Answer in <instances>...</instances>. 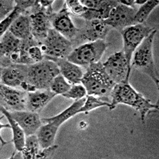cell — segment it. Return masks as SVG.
Segmentation results:
<instances>
[{"label":"cell","mask_w":159,"mask_h":159,"mask_svg":"<svg viewBox=\"0 0 159 159\" xmlns=\"http://www.w3.org/2000/svg\"><path fill=\"white\" fill-rule=\"evenodd\" d=\"M111 111L119 104L132 107L140 113L142 124L145 123L146 115L158 111V104H153L150 100L144 97L130 85L129 82L116 84L111 93Z\"/></svg>","instance_id":"obj_1"},{"label":"cell","mask_w":159,"mask_h":159,"mask_svg":"<svg viewBox=\"0 0 159 159\" xmlns=\"http://www.w3.org/2000/svg\"><path fill=\"white\" fill-rule=\"evenodd\" d=\"M80 83L85 88L87 95L99 97L107 102L111 99V93L116 85L105 72L101 62L92 64L86 68Z\"/></svg>","instance_id":"obj_2"},{"label":"cell","mask_w":159,"mask_h":159,"mask_svg":"<svg viewBox=\"0 0 159 159\" xmlns=\"http://www.w3.org/2000/svg\"><path fill=\"white\" fill-rule=\"evenodd\" d=\"M157 30L154 29L134 51L131 68L134 67L142 73L151 78L158 88V73L153 57V43Z\"/></svg>","instance_id":"obj_3"},{"label":"cell","mask_w":159,"mask_h":159,"mask_svg":"<svg viewBox=\"0 0 159 159\" xmlns=\"http://www.w3.org/2000/svg\"><path fill=\"white\" fill-rule=\"evenodd\" d=\"M60 73L56 63L44 59L40 62L28 65L27 81L35 90L49 89L51 83Z\"/></svg>","instance_id":"obj_4"},{"label":"cell","mask_w":159,"mask_h":159,"mask_svg":"<svg viewBox=\"0 0 159 159\" xmlns=\"http://www.w3.org/2000/svg\"><path fill=\"white\" fill-rule=\"evenodd\" d=\"M107 46L105 40L84 43L74 48L67 57V60L78 66L87 68L92 64L100 62Z\"/></svg>","instance_id":"obj_5"},{"label":"cell","mask_w":159,"mask_h":159,"mask_svg":"<svg viewBox=\"0 0 159 159\" xmlns=\"http://www.w3.org/2000/svg\"><path fill=\"white\" fill-rule=\"evenodd\" d=\"M45 57L67 59L73 50V43L53 28L48 31L46 39L39 44Z\"/></svg>","instance_id":"obj_6"},{"label":"cell","mask_w":159,"mask_h":159,"mask_svg":"<svg viewBox=\"0 0 159 159\" xmlns=\"http://www.w3.org/2000/svg\"><path fill=\"white\" fill-rule=\"evenodd\" d=\"M154 29L145 24H134L120 31L123 39V52L130 66L134 51Z\"/></svg>","instance_id":"obj_7"},{"label":"cell","mask_w":159,"mask_h":159,"mask_svg":"<svg viewBox=\"0 0 159 159\" xmlns=\"http://www.w3.org/2000/svg\"><path fill=\"white\" fill-rule=\"evenodd\" d=\"M105 72L115 84L129 82L131 66L127 62L123 51L113 53L103 64Z\"/></svg>","instance_id":"obj_8"},{"label":"cell","mask_w":159,"mask_h":159,"mask_svg":"<svg viewBox=\"0 0 159 159\" xmlns=\"http://www.w3.org/2000/svg\"><path fill=\"white\" fill-rule=\"evenodd\" d=\"M21 39L16 38L10 31H6L1 36V68L11 64H20Z\"/></svg>","instance_id":"obj_9"},{"label":"cell","mask_w":159,"mask_h":159,"mask_svg":"<svg viewBox=\"0 0 159 159\" xmlns=\"http://www.w3.org/2000/svg\"><path fill=\"white\" fill-rule=\"evenodd\" d=\"M50 22L53 29L73 43L79 33V29L71 20L65 2L60 11L54 12L50 16Z\"/></svg>","instance_id":"obj_10"},{"label":"cell","mask_w":159,"mask_h":159,"mask_svg":"<svg viewBox=\"0 0 159 159\" xmlns=\"http://www.w3.org/2000/svg\"><path fill=\"white\" fill-rule=\"evenodd\" d=\"M136 12V8L129 7L119 2L112 9L109 17L105 21L111 28H114L120 32L126 27L135 24L134 17Z\"/></svg>","instance_id":"obj_11"},{"label":"cell","mask_w":159,"mask_h":159,"mask_svg":"<svg viewBox=\"0 0 159 159\" xmlns=\"http://www.w3.org/2000/svg\"><path fill=\"white\" fill-rule=\"evenodd\" d=\"M27 93L20 91L1 84L0 99L1 105L10 112L27 110Z\"/></svg>","instance_id":"obj_12"},{"label":"cell","mask_w":159,"mask_h":159,"mask_svg":"<svg viewBox=\"0 0 159 159\" xmlns=\"http://www.w3.org/2000/svg\"><path fill=\"white\" fill-rule=\"evenodd\" d=\"M112 29L105 20H95L85 21V25L79 30L77 37L75 41L82 42H94L97 40H105V37Z\"/></svg>","instance_id":"obj_13"},{"label":"cell","mask_w":159,"mask_h":159,"mask_svg":"<svg viewBox=\"0 0 159 159\" xmlns=\"http://www.w3.org/2000/svg\"><path fill=\"white\" fill-rule=\"evenodd\" d=\"M29 16L31 20V34L40 44L46 39L48 31L52 28L50 16H48L46 11L40 7L39 2Z\"/></svg>","instance_id":"obj_14"},{"label":"cell","mask_w":159,"mask_h":159,"mask_svg":"<svg viewBox=\"0 0 159 159\" xmlns=\"http://www.w3.org/2000/svg\"><path fill=\"white\" fill-rule=\"evenodd\" d=\"M28 65L11 64L1 68V84L11 88L22 87L27 81Z\"/></svg>","instance_id":"obj_15"},{"label":"cell","mask_w":159,"mask_h":159,"mask_svg":"<svg viewBox=\"0 0 159 159\" xmlns=\"http://www.w3.org/2000/svg\"><path fill=\"white\" fill-rule=\"evenodd\" d=\"M11 116L23 129L26 136L33 135L43 125L39 113L28 110L10 112Z\"/></svg>","instance_id":"obj_16"},{"label":"cell","mask_w":159,"mask_h":159,"mask_svg":"<svg viewBox=\"0 0 159 159\" xmlns=\"http://www.w3.org/2000/svg\"><path fill=\"white\" fill-rule=\"evenodd\" d=\"M46 60H52L58 65L60 74L68 81L73 84H80L84 76V72L80 67L68 61L67 59L53 58V57H45Z\"/></svg>","instance_id":"obj_17"},{"label":"cell","mask_w":159,"mask_h":159,"mask_svg":"<svg viewBox=\"0 0 159 159\" xmlns=\"http://www.w3.org/2000/svg\"><path fill=\"white\" fill-rule=\"evenodd\" d=\"M57 96L50 89H39L27 93V110L39 113Z\"/></svg>","instance_id":"obj_18"},{"label":"cell","mask_w":159,"mask_h":159,"mask_svg":"<svg viewBox=\"0 0 159 159\" xmlns=\"http://www.w3.org/2000/svg\"><path fill=\"white\" fill-rule=\"evenodd\" d=\"M8 31H10L16 38L26 40L33 36L31 34V20L28 15H21L13 22Z\"/></svg>","instance_id":"obj_19"},{"label":"cell","mask_w":159,"mask_h":159,"mask_svg":"<svg viewBox=\"0 0 159 159\" xmlns=\"http://www.w3.org/2000/svg\"><path fill=\"white\" fill-rule=\"evenodd\" d=\"M118 3L119 1H116V0H105L103 5L100 8H97V9H88L87 8V11L80 16V18L84 19L85 21L95 20H105L109 17L112 9Z\"/></svg>","instance_id":"obj_20"},{"label":"cell","mask_w":159,"mask_h":159,"mask_svg":"<svg viewBox=\"0 0 159 159\" xmlns=\"http://www.w3.org/2000/svg\"><path fill=\"white\" fill-rule=\"evenodd\" d=\"M59 128L60 127L58 125L52 122L43 123L36 132L37 138L42 149H45L54 145Z\"/></svg>","instance_id":"obj_21"},{"label":"cell","mask_w":159,"mask_h":159,"mask_svg":"<svg viewBox=\"0 0 159 159\" xmlns=\"http://www.w3.org/2000/svg\"><path fill=\"white\" fill-rule=\"evenodd\" d=\"M1 113L6 116L7 120L9 121V124L11 125V129H12V134H13V142L15 145L16 150L19 152H21L23 150V147L25 146V134L23 132V129L20 127V125L14 120L13 117L11 116L10 111L1 105Z\"/></svg>","instance_id":"obj_22"},{"label":"cell","mask_w":159,"mask_h":159,"mask_svg":"<svg viewBox=\"0 0 159 159\" xmlns=\"http://www.w3.org/2000/svg\"><path fill=\"white\" fill-rule=\"evenodd\" d=\"M86 101V98H82V99L76 101L72 104L71 106H69L67 109L63 111L62 113L57 116H52V117H48V118H42V122L43 123H48L52 122L53 124L57 125L59 127L65 122L66 120H69L71 117L74 116L77 113H79L80 109L84 105Z\"/></svg>","instance_id":"obj_23"},{"label":"cell","mask_w":159,"mask_h":159,"mask_svg":"<svg viewBox=\"0 0 159 159\" xmlns=\"http://www.w3.org/2000/svg\"><path fill=\"white\" fill-rule=\"evenodd\" d=\"M40 148L41 146L35 134L27 136L25 140V146L21 151L22 157L26 159L39 158L41 152Z\"/></svg>","instance_id":"obj_24"},{"label":"cell","mask_w":159,"mask_h":159,"mask_svg":"<svg viewBox=\"0 0 159 159\" xmlns=\"http://www.w3.org/2000/svg\"><path fill=\"white\" fill-rule=\"evenodd\" d=\"M158 1H155V0L146 1L137 11L135 17H134V23L135 24H144V23L146 21L150 13L153 11V9L156 7L158 6Z\"/></svg>","instance_id":"obj_25"},{"label":"cell","mask_w":159,"mask_h":159,"mask_svg":"<svg viewBox=\"0 0 159 159\" xmlns=\"http://www.w3.org/2000/svg\"><path fill=\"white\" fill-rule=\"evenodd\" d=\"M103 106L108 107L109 110H111V103L103 101L99 97L88 95L87 97H86L85 102H84L83 106L80 109L79 113H84L85 114H88L91 110L96 109L97 108H101V107Z\"/></svg>","instance_id":"obj_26"},{"label":"cell","mask_w":159,"mask_h":159,"mask_svg":"<svg viewBox=\"0 0 159 159\" xmlns=\"http://www.w3.org/2000/svg\"><path fill=\"white\" fill-rule=\"evenodd\" d=\"M71 87L72 85L68 82H67L66 79L60 73L58 76L54 78L52 82L51 83L49 89L56 93L57 95L58 94L63 95L64 93H67L71 89Z\"/></svg>","instance_id":"obj_27"},{"label":"cell","mask_w":159,"mask_h":159,"mask_svg":"<svg viewBox=\"0 0 159 159\" xmlns=\"http://www.w3.org/2000/svg\"><path fill=\"white\" fill-rule=\"evenodd\" d=\"M86 94H87V92L83 84H73L71 89L67 93H64L62 96L67 99H72L76 101L84 98Z\"/></svg>","instance_id":"obj_28"},{"label":"cell","mask_w":159,"mask_h":159,"mask_svg":"<svg viewBox=\"0 0 159 159\" xmlns=\"http://www.w3.org/2000/svg\"><path fill=\"white\" fill-rule=\"evenodd\" d=\"M21 15H23V11H22L20 9H19L18 7H15V9L13 10V11L11 13H10L7 16L4 20H2L0 23V35L2 36L6 31H8L9 27H11L13 22L17 19L18 17Z\"/></svg>","instance_id":"obj_29"},{"label":"cell","mask_w":159,"mask_h":159,"mask_svg":"<svg viewBox=\"0 0 159 159\" xmlns=\"http://www.w3.org/2000/svg\"><path fill=\"white\" fill-rule=\"evenodd\" d=\"M65 3L67 5V7L74 15L80 16V17L87 11V8L84 7L80 1H78V0H68V1H65Z\"/></svg>","instance_id":"obj_30"},{"label":"cell","mask_w":159,"mask_h":159,"mask_svg":"<svg viewBox=\"0 0 159 159\" xmlns=\"http://www.w3.org/2000/svg\"><path fill=\"white\" fill-rule=\"evenodd\" d=\"M1 12H0V17H1V21L2 20V18L7 17L8 14L11 13L13 11V10L15 9V7L16 5H14L15 3V1H6V0H3V1H1Z\"/></svg>","instance_id":"obj_31"},{"label":"cell","mask_w":159,"mask_h":159,"mask_svg":"<svg viewBox=\"0 0 159 159\" xmlns=\"http://www.w3.org/2000/svg\"><path fill=\"white\" fill-rule=\"evenodd\" d=\"M57 148H58V146H57V145H52V146H49L48 148L42 149L39 158H47V157H51V156L52 155V153L56 151V149Z\"/></svg>","instance_id":"obj_32"},{"label":"cell","mask_w":159,"mask_h":159,"mask_svg":"<svg viewBox=\"0 0 159 159\" xmlns=\"http://www.w3.org/2000/svg\"><path fill=\"white\" fill-rule=\"evenodd\" d=\"M120 4H123L125 6L129 7H132L135 8V2H134V0H120L119 1Z\"/></svg>","instance_id":"obj_33"},{"label":"cell","mask_w":159,"mask_h":159,"mask_svg":"<svg viewBox=\"0 0 159 159\" xmlns=\"http://www.w3.org/2000/svg\"><path fill=\"white\" fill-rule=\"evenodd\" d=\"M146 0H142V1H140V0H136V1H134V2H135V5L136 4H138V5H143L145 2H146Z\"/></svg>","instance_id":"obj_34"}]
</instances>
